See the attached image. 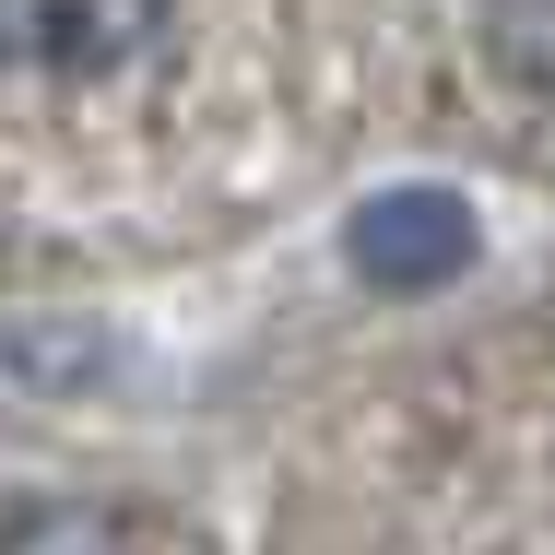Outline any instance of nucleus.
<instances>
[{
	"label": "nucleus",
	"instance_id": "obj_1",
	"mask_svg": "<svg viewBox=\"0 0 555 555\" xmlns=\"http://www.w3.org/2000/svg\"><path fill=\"white\" fill-rule=\"evenodd\" d=\"M154 24H166V0H0V60H24V72H118Z\"/></svg>",
	"mask_w": 555,
	"mask_h": 555
},
{
	"label": "nucleus",
	"instance_id": "obj_2",
	"mask_svg": "<svg viewBox=\"0 0 555 555\" xmlns=\"http://www.w3.org/2000/svg\"><path fill=\"white\" fill-rule=\"evenodd\" d=\"M343 248H354V272H366V284H390V296H402V284H438L449 260L473 248V224L449 214L438 190H390V202H366V214H354Z\"/></svg>",
	"mask_w": 555,
	"mask_h": 555
},
{
	"label": "nucleus",
	"instance_id": "obj_3",
	"mask_svg": "<svg viewBox=\"0 0 555 555\" xmlns=\"http://www.w3.org/2000/svg\"><path fill=\"white\" fill-rule=\"evenodd\" d=\"M0 555H142V544L118 532L107 508H24V520L0 532Z\"/></svg>",
	"mask_w": 555,
	"mask_h": 555
}]
</instances>
